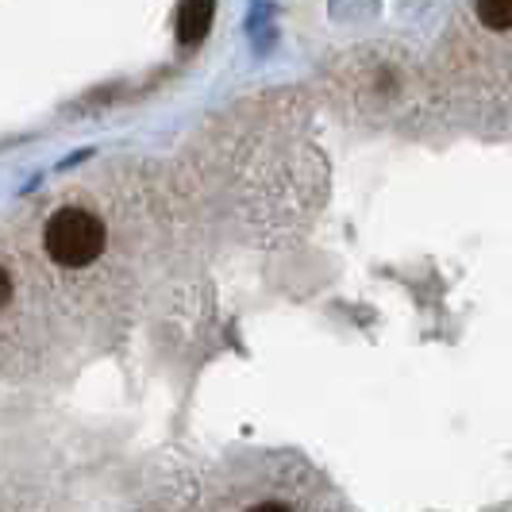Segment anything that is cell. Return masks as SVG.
<instances>
[{
  "label": "cell",
  "instance_id": "obj_1",
  "mask_svg": "<svg viewBox=\"0 0 512 512\" xmlns=\"http://www.w3.org/2000/svg\"><path fill=\"white\" fill-rule=\"evenodd\" d=\"M43 243H47V255L58 262V266H89L97 262L108 243V231L104 224L85 212V208H62L47 220V231H43Z\"/></svg>",
  "mask_w": 512,
  "mask_h": 512
},
{
  "label": "cell",
  "instance_id": "obj_2",
  "mask_svg": "<svg viewBox=\"0 0 512 512\" xmlns=\"http://www.w3.org/2000/svg\"><path fill=\"white\" fill-rule=\"evenodd\" d=\"M212 12H216V0H185L178 12V39L185 47L201 43L212 24Z\"/></svg>",
  "mask_w": 512,
  "mask_h": 512
},
{
  "label": "cell",
  "instance_id": "obj_3",
  "mask_svg": "<svg viewBox=\"0 0 512 512\" xmlns=\"http://www.w3.org/2000/svg\"><path fill=\"white\" fill-rule=\"evenodd\" d=\"M478 20L493 31H509L512 27V0H478Z\"/></svg>",
  "mask_w": 512,
  "mask_h": 512
},
{
  "label": "cell",
  "instance_id": "obj_4",
  "mask_svg": "<svg viewBox=\"0 0 512 512\" xmlns=\"http://www.w3.org/2000/svg\"><path fill=\"white\" fill-rule=\"evenodd\" d=\"M8 301H12V274L0 266V308L8 305Z\"/></svg>",
  "mask_w": 512,
  "mask_h": 512
},
{
  "label": "cell",
  "instance_id": "obj_5",
  "mask_svg": "<svg viewBox=\"0 0 512 512\" xmlns=\"http://www.w3.org/2000/svg\"><path fill=\"white\" fill-rule=\"evenodd\" d=\"M251 512H289L285 505H278V501H266V505H255Z\"/></svg>",
  "mask_w": 512,
  "mask_h": 512
}]
</instances>
